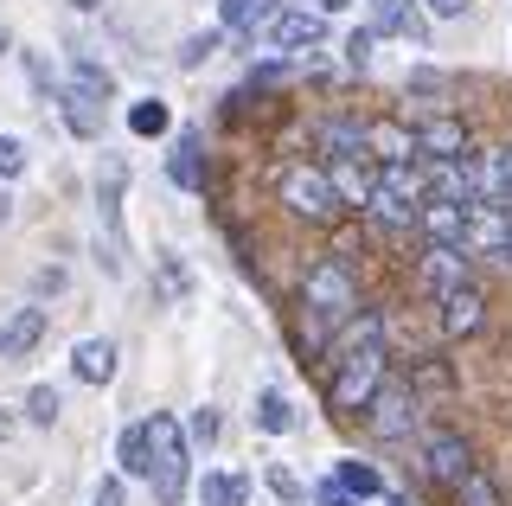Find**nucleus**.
<instances>
[{
  "mask_svg": "<svg viewBox=\"0 0 512 506\" xmlns=\"http://www.w3.org/2000/svg\"><path fill=\"white\" fill-rule=\"evenodd\" d=\"M378 385H384V314L359 308L340 327V340L327 346V404L340 417H359Z\"/></svg>",
  "mask_w": 512,
  "mask_h": 506,
  "instance_id": "1",
  "label": "nucleus"
},
{
  "mask_svg": "<svg viewBox=\"0 0 512 506\" xmlns=\"http://www.w3.org/2000/svg\"><path fill=\"white\" fill-rule=\"evenodd\" d=\"M301 314V346L308 353H327L333 340H340V327L359 314L365 302H359V276L346 270L340 257H314L308 263V276H301V302H295Z\"/></svg>",
  "mask_w": 512,
  "mask_h": 506,
  "instance_id": "2",
  "label": "nucleus"
},
{
  "mask_svg": "<svg viewBox=\"0 0 512 506\" xmlns=\"http://www.w3.org/2000/svg\"><path fill=\"white\" fill-rule=\"evenodd\" d=\"M276 205L288 218H301V225H340V193H333V173L320 161H288L276 173Z\"/></svg>",
  "mask_w": 512,
  "mask_h": 506,
  "instance_id": "3",
  "label": "nucleus"
},
{
  "mask_svg": "<svg viewBox=\"0 0 512 506\" xmlns=\"http://www.w3.org/2000/svg\"><path fill=\"white\" fill-rule=\"evenodd\" d=\"M359 417H365V436L384 442V449H391V442L423 436V398H416L410 378H404V385H397V378H384V385L372 391V404H365Z\"/></svg>",
  "mask_w": 512,
  "mask_h": 506,
  "instance_id": "4",
  "label": "nucleus"
},
{
  "mask_svg": "<svg viewBox=\"0 0 512 506\" xmlns=\"http://www.w3.org/2000/svg\"><path fill=\"white\" fill-rule=\"evenodd\" d=\"M148 442H154V500L160 506H180L186 500V481H192V455H186V430L167 417V410H154L148 417Z\"/></svg>",
  "mask_w": 512,
  "mask_h": 506,
  "instance_id": "5",
  "label": "nucleus"
},
{
  "mask_svg": "<svg viewBox=\"0 0 512 506\" xmlns=\"http://www.w3.org/2000/svg\"><path fill=\"white\" fill-rule=\"evenodd\" d=\"M122 186H128V167L109 154L103 173H96V250H103V270L122 276Z\"/></svg>",
  "mask_w": 512,
  "mask_h": 506,
  "instance_id": "6",
  "label": "nucleus"
},
{
  "mask_svg": "<svg viewBox=\"0 0 512 506\" xmlns=\"http://www.w3.org/2000/svg\"><path fill=\"white\" fill-rule=\"evenodd\" d=\"M416 462H423V474L436 487L455 494V487L474 474V449H468V436H461V430H423V436H416Z\"/></svg>",
  "mask_w": 512,
  "mask_h": 506,
  "instance_id": "7",
  "label": "nucleus"
},
{
  "mask_svg": "<svg viewBox=\"0 0 512 506\" xmlns=\"http://www.w3.org/2000/svg\"><path fill=\"white\" fill-rule=\"evenodd\" d=\"M461 282H474V257L455 244H423V257H416V289L429 295V302H442L448 289H461Z\"/></svg>",
  "mask_w": 512,
  "mask_h": 506,
  "instance_id": "8",
  "label": "nucleus"
},
{
  "mask_svg": "<svg viewBox=\"0 0 512 506\" xmlns=\"http://www.w3.org/2000/svg\"><path fill=\"white\" fill-rule=\"evenodd\" d=\"M416 161H461L468 154V122L448 116V109H436V116H416Z\"/></svg>",
  "mask_w": 512,
  "mask_h": 506,
  "instance_id": "9",
  "label": "nucleus"
},
{
  "mask_svg": "<svg viewBox=\"0 0 512 506\" xmlns=\"http://www.w3.org/2000/svg\"><path fill=\"white\" fill-rule=\"evenodd\" d=\"M263 39L276 45L282 58H288V52H314V45L327 39V13H308V7H282L276 20L263 26Z\"/></svg>",
  "mask_w": 512,
  "mask_h": 506,
  "instance_id": "10",
  "label": "nucleus"
},
{
  "mask_svg": "<svg viewBox=\"0 0 512 506\" xmlns=\"http://www.w3.org/2000/svg\"><path fill=\"white\" fill-rule=\"evenodd\" d=\"M436 321L448 340H474L480 327H487V295H480V282H461V289H448L436 302Z\"/></svg>",
  "mask_w": 512,
  "mask_h": 506,
  "instance_id": "11",
  "label": "nucleus"
},
{
  "mask_svg": "<svg viewBox=\"0 0 512 506\" xmlns=\"http://www.w3.org/2000/svg\"><path fill=\"white\" fill-rule=\"evenodd\" d=\"M468 212H474V205L423 199V205H416V237H423V244H455L461 250V237H468Z\"/></svg>",
  "mask_w": 512,
  "mask_h": 506,
  "instance_id": "12",
  "label": "nucleus"
},
{
  "mask_svg": "<svg viewBox=\"0 0 512 506\" xmlns=\"http://www.w3.org/2000/svg\"><path fill=\"white\" fill-rule=\"evenodd\" d=\"M45 327H52V314H45L39 302H26V308H13L7 321H0V366H13V359H26L32 346L45 340Z\"/></svg>",
  "mask_w": 512,
  "mask_h": 506,
  "instance_id": "13",
  "label": "nucleus"
},
{
  "mask_svg": "<svg viewBox=\"0 0 512 506\" xmlns=\"http://www.w3.org/2000/svg\"><path fill=\"white\" fill-rule=\"evenodd\" d=\"M365 148H372V161H416V129L410 116H372L365 122Z\"/></svg>",
  "mask_w": 512,
  "mask_h": 506,
  "instance_id": "14",
  "label": "nucleus"
},
{
  "mask_svg": "<svg viewBox=\"0 0 512 506\" xmlns=\"http://www.w3.org/2000/svg\"><path fill=\"white\" fill-rule=\"evenodd\" d=\"M52 109L64 116V129H71L77 141H96V135H103V103L84 97L77 84H58V90H52Z\"/></svg>",
  "mask_w": 512,
  "mask_h": 506,
  "instance_id": "15",
  "label": "nucleus"
},
{
  "mask_svg": "<svg viewBox=\"0 0 512 506\" xmlns=\"http://www.w3.org/2000/svg\"><path fill=\"white\" fill-rule=\"evenodd\" d=\"M167 180L180 193H205V135L199 129H180V141L167 154Z\"/></svg>",
  "mask_w": 512,
  "mask_h": 506,
  "instance_id": "16",
  "label": "nucleus"
},
{
  "mask_svg": "<svg viewBox=\"0 0 512 506\" xmlns=\"http://www.w3.org/2000/svg\"><path fill=\"white\" fill-rule=\"evenodd\" d=\"M314 135H320V148H327V161H372V148H365V122H359V116H327Z\"/></svg>",
  "mask_w": 512,
  "mask_h": 506,
  "instance_id": "17",
  "label": "nucleus"
},
{
  "mask_svg": "<svg viewBox=\"0 0 512 506\" xmlns=\"http://www.w3.org/2000/svg\"><path fill=\"white\" fill-rule=\"evenodd\" d=\"M372 186H378V193H391V199H404V205H423V199H429V173H423V161H384Z\"/></svg>",
  "mask_w": 512,
  "mask_h": 506,
  "instance_id": "18",
  "label": "nucleus"
},
{
  "mask_svg": "<svg viewBox=\"0 0 512 506\" xmlns=\"http://www.w3.org/2000/svg\"><path fill=\"white\" fill-rule=\"evenodd\" d=\"M282 13V0H218V20H224V33H237V39H256L269 20Z\"/></svg>",
  "mask_w": 512,
  "mask_h": 506,
  "instance_id": "19",
  "label": "nucleus"
},
{
  "mask_svg": "<svg viewBox=\"0 0 512 506\" xmlns=\"http://www.w3.org/2000/svg\"><path fill=\"white\" fill-rule=\"evenodd\" d=\"M71 372L84 378V385H109V378H116V340H77Z\"/></svg>",
  "mask_w": 512,
  "mask_h": 506,
  "instance_id": "20",
  "label": "nucleus"
},
{
  "mask_svg": "<svg viewBox=\"0 0 512 506\" xmlns=\"http://www.w3.org/2000/svg\"><path fill=\"white\" fill-rule=\"evenodd\" d=\"M333 173V193H340V205L346 212H365V205H372V173H365L359 161H320Z\"/></svg>",
  "mask_w": 512,
  "mask_h": 506,
  "instance_id": "21",
  "label": "nucleus"
},
{
  "mask_svg": "<svg viewBox=\"0 0 512 506\" xmlns=\"http://www.w3.org/2000/svg\"><path fill=\"white\" fill-rule=\"evenodd\" d=\"M116 462H122V474H154V442H148V417H141V423H128V430H122V442H116Z\"/></svg>",
  "mask_w": 512,
  "mask_h": 506,
  "instance_id": "22",
  "label": "nucleus"
},
{
  "mask_svg": "<svg viewBox=\"0 0 512 506\" xmlns=\"http://www.w3.org/2000/svg\"><path fill=\"white\" fill-rule=\"evenodd\" d=\"M128 129H135L141 141H154V135L173 129V109L160 103V97H135V103H128Z\"/></svg>",
  "mask_w": 512,
  "mask_h": 506,
  "instance_id": "23",
  "label": "nucleus"
},
{
  "mask_svg": "<svg viewBox=\"0 0 512 506\" xmlns=\"http://www.w3.org/2000/svg\"><path fill=\"white\" fill-rule=\"evenodd\" d=\"M256 430H269V436H288V430H295V410H288V398H282L276 385L256 391Z\"/></svg>",
  "mask_w": 512,
  "mask_h": 506,
  "instance_id": "24",
  "label": "nucleus"
},
{
  "mask_svg": "<svg viewBox=\"0 0 512 506\" xmlns=\"http://www.w3.org/2000/svg\"><path fill=\"white\" fill-rule=\"evenodd\" d=\"M199 500L205 506H244L250 500V481H244V474H205V481H199Z\"/></svg>",
  "mask_w": 512,
  "mask_h": 506,
  "instance_id": "25",
  "label": "nucleus"
},
{
  "mask_svg": "<svg viewBox=\"0 0 512 506\" xmlns=\"http://www.w3.org/2000/svg\"><path fill=\"white\" fill-rule=\"evenodd\" d=\"M71 84L84 90V97H96V103L116 97V77H109V65H96V58H77V65H71Z\"/></svg>",
  "mask_w": 512,
  "mask_h": 506,
  "instance_id": "26",
  "label": "nucleus"
},
{
  "mask_svg": "<svg viewBox=\"0 0 512 506\" xmlns=\"http://www.w3.org/2000/svg\"><path fill=\"white\" fill-rule=\"evenodd\" d=\"M372 33L410 39V33H416V7H410V0H378V26H372Z\"/></svg>",
  "mask_w": 512,
  "mask_h": 506,
  "instance_id": "27",
  "label": "nucleus"
},
{
  "mask_svg": "<svg viewBox=\"0 0 512 506\" xmlns=\"http://www.w3.org/2000/svg\"><path fill=\"white\" fill-rule=\"evenodd\" d=\"M455 506H506V500H500V481H493L487 468H474L468 481L455 487Z\"/></svg>",
  "mask_w": 512,
  "mask_h": 506,
  "instance_id": "28",
  "label": "nucleus"
},
{
  "mask_svg": "<svg viewBox=\"0 0 512 506\" xmlns=\"http://www.w3.org/2000/svg\"><path fill=\"white\" fill-rule=\"evenodd\" d=\"M58 410H64L58 385H32V391H26V423H39V430H52V423H58Z\"/></svg>",
  "mask_w": 512,
  "mask_h": 506,
  "instance_id": "29",
  "label": "nucleus"
},
{
  "mask_svg": "<svg viewBox=\"0 0 512 506\" xmlns=\"http://www.w3.org/2000/svg\"><path fill=\"white\" fill-rule=\"evenodd\" d=\"M333 481H340L346 494H359V500L384 494V481H378V468H372V462H340V474H333Z\"/></svg>",
  "mask_w": 512,
  "mask_h": 506,
  "instance_id": "30",
  "label": "nucleus"
},
{
  "mask_svg": "<svg viewBox=\"0 0 512 506\" xmlns=\"http://www.w3.org/2000/svg\"><path fill=\"white\" fill-rule=\"evenodd\" d=\"M160 295H173V302L192 295V270H186V257H173V250H160Z\"/></svg>",
  "mask_w": 512,
  "mask_h": 506,
  "instance_id": "31",
  "label": "nucleus"
},
{
  "mask_svg": "<svg viewBox=\"0 0 512 506\" xmlns=\"http://www.w3.org/2000/svg\"><path fill=\"white\" fill-rule=\"evenodd\" d=\"M263 481H269V494H276L282 506H308V487H301L282 462H269V468H263Z\"/></svg>",
  "mask_w": 512,
  "mask_h": 506,
  "instance_id": "32",
  "label": "nucleus"
},
{
  "mask_svg": "<svg viewBox=\"0 0 512 506\" xmlns=\"http://www.w3.org/2000/svg\"><path fill=\"white\" fill-rule=\"evenodd\" d=\"M20 173H26V141L0 129V186H13V180H20Z\"/></svg>",
  "mask_w": 512,
  "mask_h": 506,
  "instance_id": "33",
  "label": "nucleus"
},
{
  "mask_svg": "<svg viewBox=\"0 0 512 506\" xmlns=\"http://www.w3.org/2000/svg\"><path fill=\"white\" fill-rule=\"evenodd\" d=\"M218 45H224V33H192V39L180 45V71H199V65H205V58H212V52H218Z\"/></svg>",
  "mask_w": 512,
  "mask_h": 506,
  "instance_id": "34",
  "label": "nucleus"
},
{
  "mask_svg": "<svg viewBox=\"0 0 512 506\" xmlns=\"http://www.w3.org/2000/svg\"><path fill=\"white\" fill-rule=\"evenodd\" d=\"M372 45H378V33H372V26L346 33V65H352V71H365V65H372Z\"/></svg>",
  "mask_w": 512,
  "mask_h": 506,
  "instance_id": "35",
  "label": "nucleus"
},
{
  "mask_svg": "<svg viewBox=\"0 0 512 506\" xmlns=\"http://www.w3.org/2000/svg\"><path fill=\"white\" fill-rule=\"evenodd\" d=\"M192 442H199V449H212V442H218V410L212 404L192 410Z\"/></svg>",
  "mask_w": 512,
  "mask_h": 506,
  "instance_id": "36",
  "label": "nucleus"
},
{
  "mask_svg": "<svg viewBox=\"0 0 512 506\" xmlns=\"http://www.w3.org/2000/svg\"><path fill=\"white\" fill-rule=\"evenodd\" d=\"M32 295H64V270H58V263H39V270H32Z\"/></svg>",
  "mask_w": 512,
  "mask_h": 506,
  "instance_id": "37",
  "label": "nucleus"
},
{
  "mask_svg": "<svg viewBox=\"0 0 512 506\" xmlns=\"http://www.w3.org/2000/svg\"><path fill=\"white\" fill-rule=\"evenodd\" d=\"M320 506H365L359 494H346L340 481H320Z\"/></svg>",
  "mask_w": 512,
  "mask_h": 506,
  "instance_id": "38",
  "label": "nucleus"
},
{
  "mask_svg": "<svg viewBox=\"0 0 512 506\" xmlns=\"http://www.w3.org/2000/svg\"><path fill=\"white\" fill-rule=\"evenodd\" d=\"M474 0H429V20H461Z\"/></svg>",
  "mask_w": 512,
  "mask_h": 506,
  "instance_id": "39",
  "label": "nucleus"
},
{
  "mask_svg": "<svg viewBox=\"0 0 512 506\" xmlns=\"http://www.w3.org/2000/svg\"><path fill=\"white\" fill-rule=\"evenodd\" d=\"M90 506H122V481H116V474H109V481L96 487V500H90Z\"/></svg>",
  "mask_w": 512,
  "mask_h": 506,
  "instance_id": "40",
  "label": "nucleus"
},
{
  "mask_svg": "<svg viewBox=\"0 0 512 506\" xmlns=\"http://www.w3.org/2000/svg\"><path fill=\"white\" fill-rule=\"evenodd\" d=\"M13 430H20V417H13V410H7V404H0V442H7Z\"/></svg>",
  "mask_w": 512,
  "mask_h": 506,
  "instance_id": "41",
  "label": "nucleus"
},
{
  "mask_svg": "<svg viewBox=\"0 0 512 506\" xmlns=\"http://www.w3.org/2000/svg\"><path fill=\"white\" fill-rule=\"evenodd\" d=\"M352 0H314V13H346Z\"/></svg>",
  "mask_w": 512,
  "mask_h": 506,
  "instance_id": "42",
  "label": "nucleus"
},
{
  "mask_svg": "<svg viewBox=\"0 0 512 506\" xmlns=\"http://www.w3.org/2000/svg\"><path fill=\"white\" fill-rule=\"evenodd\" d=\"M7 218H13V193H7V186H0V225H7Z\"/></svg>",
  "mask_w": 512,
  "mask_h": 506,
  "instance_id": "43",
  "label": "nucleus"
},
{
  "mask_svg": "<svg viewBox=\"0 0 512 506\" xmlns=\"http://www.w3.org/2000/svg\"><path fill=\"white\" fill-rule=\"evenodd\" d=\"M71 7H77V13H96V7H103V0H71Z\"/></svg>",
  "mask_w": 512,
  "mask_h": 506,
  "instance_id": "44",
  "label": "nucleus"
},
{
  "mask_svg": "<svg viewBox=\"0 0 512 506\" xmlns=\"http://www.w3.org/2000/svg\"><path fill=\"white\" fill-rule=\"evenodd\" d=\"M500 263H506V270H512V237H506V250H500Z\"/></svg>",
  "mask_w": 512,
  "mask_h": 506,
  "instance_id": "45",
  "label": "nucleus"
},
{
  "mask_svg": "<svg viewBox=\"0 0 512 506\" xmlns=\"http://www.w3.org/2000/svg\"><path fill=\"white\" fill-rule=\"evenodd\" d=\"M391 506H416V500H410V494H391Z\"/></svg>",
  "mask_w": 512,
  "mask_h": 506,
  "instance_id": "46",
  "label": "nucleus"
},
{
  "mask_svg": "<svg viewBox=\"0 0 512 506\" xmlns=\"http://www.w3.org/2000/svg\"><path fill=\"white\" fill-rule=\"evenodd\" d=\"M7 45H13V33H7V26H0V52H7Z\"/></svg>",
  "mask_w": 512,
  "mask_h": 506,
  "instance_id": "47",
  "label": "nucleus"
}]
</instances>
